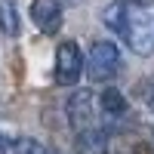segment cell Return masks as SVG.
<instances>
[{"label": "cell", "mask_w": 154, "mask_h": 154, "mask_svg": "<svg viewBox=\"0 0 154 154\" xmlns=\"http://www.w3.org/2000/svg\"><path fill=\"white\" fill-rule=\"evenodd\" d=\"M83 68L93 83H111L120 74V49L111 40H96L89 46V56L83 59Z\"/></svg>", "instance_id": "7a4b0ae2"}, {"label": "cell", "mask_w": 154, "mask_h": 154, "mask_svg": "<svg viewBox=\"0 0 154 154\" xmlns=\"http://www.w3.org/2000/svg\"><path fill=\"white\" fill-rule=\"evenodd\" d=\"M0 154H6V139H3V133H0Z\"/></svg>", "instance_id": "30bf717a"}, {"label": "cell", "mask_w": 154, "mask_h": 154, "mask_svg": "<svg viewBox=\"0 0 154 154\" xmlns=\"http://www.w3.org/2000/svg\"><path fill=\"white\" fill-rule=\"evenodd\" d=\"M126 99L120 96V89H114V86H105L102 89V96H99V117H105L111 123H117L126 117Z\"/></svg>", "instance_id": "8992f818"}, {"label": "cell", "mask_w": 154, "mask_h": 154, "mask_svg": "<svg viewBox=\"0 0 154 154\" xmlns=\"http://www.w3.org/2000/svg\"><path fill=\"white\" fill-rule=\"evenodd\" d=\"M102 22L136 56H154V0H111L102 9Z\"/></svg>", "instance_id": "6da1fadb"}, {"label": "cell", "mask_w": 154, "mask_h": 154, "mask_svg": "<svg viewBox=\"0 0 154 154\" xmlns=\"http://www.w3.org/2000/svg\"><path fill=\"white\" fill-rule=\"evenodd\" d=\"M31 22L37 25V31L43 34H56L65 22V9H62V0H31Z\"/></svg>", "instance_id": "5b68a950"}, {"label": "cell", "mask_w": 154, "mask_h": 154, "mask_svg": "<svg viewBox=\"0 0 154 154\" xmlns=\"http://www.w3.org/2000/svg\"><path fill=\"white\" fill-rule=\"evenodd\" d=\"M148 114H151V120H154V93L148 96Z\"/></svg>", "instance_id": "9c48e42d"}, {"label": "cell", "mask_w": 154, "mask_h": 154, "mask_svg": "<svg viewBox=\"0 0 154 154\" xmlns=\"http://www.w3.org/2000/svg\"><path fill=\"white\" fill-rule=\"evenodd\" d=\"M83 74V53L74 40H62L56 49V83L59 86H74Z\"/></svg>", "instance_id": "277c9868"}, {"label": "cell", "mask_w": 154, "mask_h": 154, "mask_svg": "<svg viewBox=\"0 0 154 154\" xmlns=\"http://www.w3.org/2000/svg\"><path fill=\"white\" fill-rule=\"evenodd\" d=\"M68 120L74 126L77 136H83L89 130H99V102L89 89H77V93L68 99Z\"/></svg>", "instance_id": "3957f363"}, {"label": "cell", "mask_w": 154, "mask_h": 154, "mask_svg": "<svg viewBox=\"0 0 154 154\" xmlns=\"http://www.w3.org/2000/svg\"><path fill=\"white\" fill-rule=\"evenodd\" d=\"M6 154H49L43 142H37L31 136H16L6 142Z\"/></svg>", "instance_id": "52a82bcc"}, {"label": "cell", "mask_w": 154, "mask_h": 154, "mask_svg": "<svg viewBox=\"0 0 154 154\" xmlns=\"http://www.w3.org/2000/svg\"><path fill=\"white\" fill-rule=\"evenodd\" d=\"M0 31L6 37L19 34V9H16L12 0H0Z\"/></svg>", "instance_id": "ba28073f"}]
</instances>
